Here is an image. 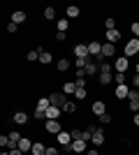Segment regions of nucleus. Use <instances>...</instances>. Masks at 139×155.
Returning a JSON list of instances; mask_svg holds the SVG:
<instances>
[{
	"label": "nucleus",
	"instance_id": "nucleus-35",
	"mask_svg": "<svg viewBox=\"0 0 139 155\" xmlns=\"http://www.w3.org/2000/svg\"><path fill=\"white\" fill-rule=\"evenodd\" d=\"M130 32H132V37H137V39H139V21L130 23Z\"/></svg>",
	"mask_w": 139,
	"mask_h": 155
},
{
	"label": "nucleus",
	"instance_id": "nucleus-33",
	"mask_svg": "<svg viewBox=\"0 0 139 155\" xmlns=\"http://www.w3.org/2000/svg\"><path fill=\"white\" fill-rule=\"evenodd\" d=\"M127 109L132 114H139V100H127Z\"/></svg>",
	"mask_w": 139,
	"mask_h": 155
},
{
	"label": "nucleus",
	"instance_id": "nucleus-36",
	"mask_svg": "<svg viewBox=\"0 0 139 155\" xmlns=\"http://www.w3.org/2000/svg\"><path fill=\"white\" fill-rule=\"evenodd\" d=\"M114 28H116V21H114L111 16H109V19H104V30H114Z\"/></svg>",
	"mask_w": 139,
	"mask_h": 155
},
{
	"label": "nucleus",
	"instance_id": "nucleus-7",
	"mask_svg": "<svg viewBox=\"0 0 139 155\" xmlns=\"http://www.w3.org/2000/svg\"><path fill=\"white\" fill-rule=\"evenodd\" d=\"M72 53H74V58H91V53H88V42L86 44L77 42V44L72 46Z\"/></svg>",
	"mask_w": 139,
	"mask_h": 155
},
{
	"label": "nucleus",
	"instance_id": "nucleus-42",
	"mask_svg": "<svg viewBox=\"0 0 139 155\" xmlns=\"http://www.w3.org/2000/svg\"><path fill=\"white\" fill-rule=\"evenodd\" d=\"M72 139H81V130H79V127L72 130Z\"/></svg>",
	"mask_w": 139,
	"mask_h": 155
},
{
	"label": "nucleus",
	"instance_id": "nucleus-2",
	"mask_svg": "<svg viewBox=\"0 0 139 155\" xmlns=\"http://www.w3.org/2000/svg\"><path fill=\"white\" fill-rule=\"evenodd\" d=\"M88 150V141H84V139H74L72 143H70V148H65V153H72V155H84Z\"/></svg>",
	"mask_w": 139,
	"mask_h": 155
},
{
	"label": "nucleus",
	"instance_id": "nucleus-13",
	"mask_svg": "<svg viewBox=\"0 0 139 155\" xmlns=\"http://www.w3.org/2000/svg\"><path fill=\"white\" fill-rule=\"evenodd\" d=\"M114 56H116V44H109V42H104V44H102V58L109 60V58H114Z\"/></svg>",
	"mask_w": 139,
	"mask_h": 155
},
{
	"label": "nucleus",
	"instance_id": "nucleus-34",
	"mask_svg": "<svg viewBox=\"0 0 139 155\" xmlns=\"http://www.w3.org/2000/svg\"><path fill=\"white\" fill-rule=\"evenodd\" d=\"M98 120H100V123H102V125H109V123H111V120H114V116H111V114H109V111H107L104 116H100Z\"/></svg>",
	"mask_w": 139,
	"mask_h": 155
},
{
	"label": "nucleus",
	"instance_id": "nucleus-32",
	"mask_svg": "<svg viewBox=\"0 0 139 155\" xmlns=\"http://www.w3.org/2000/svg\"><path fill=\"white\" fill-rule=\"evenodd\" d=\"M33 118L42 123V120H46V111H42V109H37V107H35V111H33Z\"/></svg>",
	"mask_w": 139,
	"mask_h": 155
},
{
	"label": "nucleus",
	"instance_id": "nucleus-25",
	"mask_svg": "<svg viewBox=\"0 0 139 155\" xmlns=\"http://www.w3.org/2000/svg\"><path fill=\"white\" fill-rule=\"evenodd\" d=\"M56 28H58V32H67L70 30V19H58L56 21Z\"/></svg>",
	"mask_w": 139,
	"mask_h": 155
},
{
	"label": "nucleus",
	"instance_id": "nucleus-30",
	"mask_svg": "<svg viewBox=\"0 0 139 155\" xmlns=\"http://www.w3.org/2000/svg\"><path fill=\"white\" fill-rule=\"evenodd\" d=\"M44 19L46 21H53V19H56V7H44Z\"/></svg>",
	"mask_w": 139,
	"mask_h": 155
},
{
	"label": "nucleus",
	"instance_id": "nucleus-20",
	"mask_svg": "<svg viewBox=\"0 0 139 155\" xmlns=\"http://www.w3.org/2000/svg\"><path fill=\"white\" fill-rule=\"evenodd\" d=\"M98 84L102 86V88L111 86V84H114V74H104V72H100V77H98Z\"/></svg>",
	"mask_w": 139,
	"mask_h": 155
},
{
	"label": "nucleus",
	"instance_id": "nucleus-8",
	"mask_svg": "<svg viewBox=\"0 0 139 155\" xmlns=\"http://www.w3.org/2000/svg\"><path fill=\"white\" fill-rule=\"evenodd\" d=\"M91 114H93V116H104V114H107V102H104V100H95V102H93L91 104Z\"/></svg>",
	"mask_w": 139,
	"mask_h": 155
},
{
	"label": "nucleus",
	"instance_id": "nucleus-6",
	"mask_svg": "<svg viewBox=\"0 0 139 155\" xmlns=\"http://www.w3.org/2000/svg\"><path fill=\"white\" fill-rule=\"evenodd\" d=\"M104 141H107L104 127H95V130H93V139H91L93 148H98V146H104Z\"/></svg>",
	"mask_w": 139,
	"mask_h": 155
},
{
	"label": "nucleus",
	"instance_id": "nucleus-15",
	"mask_svg": "<svg viewBox=\"0 0 139 155\" xmlns=\"http://www.w3.org/2000/svg\"><path fill=\"white\" fill-rule=\"evenodd\" d=\"M12 120H14V125H28V114L26 111H14V116H12Z\"/></svg>",
	"mask_w": 139,
	"mask_h": 155
},
{
	"label": "nucleus",
	"instance_id": "nucleus-41",
	"mask_svg": "<svg viewBox=\"0 0 139 155\" xmlns=\"http://www.w3.org/2000/svg\"><path fill=\"white\" fill-rule=\"evenodd\" d=\"M7 141H9V137H7V134L0 137V146H2V148H7Z\"/></svg>",
	"mask_w": 139,
	"mask_h": 155
},
{
	"label": "nucleus",
	"instance_id": "nucleus-10",
	"mask_svg": "<svg viewBox=\"0 0 139 155\" xmlns=\"http://www.w3.org/2000/svg\"><path fill=\"white\" fill-rule=\"evenodd\" d=\"M88 53H91V58H100L102 56V44H100L98 39L88 42Z\"/></svg>",
	"mask_w": 139,
	"mask_h": 155
},
{
	"label": "nucleus",
	"instance_id": "nucleus-26",
	"mask_svg": "<svg viewBox=\"0 0 139 155\" xmlns=\"http://www.w3.org/2000/svg\"><path fill=\"white\" fill-rule=\"evenodd\" d=\"M26 60H28V63H40V49L28 51V53H26Z\"/></svg>",
	"mask_w": 139,
	"mask_h": 155
},
{
	"label": "nucleus",
	"instance_id": "nucleus-39",
	"mask_svg": "<svg viewBox=\"0 0 139 155\" xmlns=\"http://www.w3.org/2000/svg\"><path fill=\"white\" fill-rule=\"evenodd\" d=\"M130 88H139V74H134V77L130 79Z\"/></svg>",
	"mask_w": 139,
	"mask_h": 155
},
{
	"label": "nucleus",
	"instance_id": "nucleus-12",
	"mask_svg": "<svg viewBox=\"0 0 139 155\" xmlns=\"http://www.w3.org/2000/svg\"><path fill=\"white\" fill-rule=\"evenodd\" d=\"M7 137H9V141H7V150H12V148H19V141L23 139V137H21L19 132H7Z\"/></svg>",
	"mask_w": 139,
	"mask_h": 155
},
{
	"label": "nucleus",
	"instance_id": "nucleus-22",
	"mask_svg": "<svg viewBox=\"0 0 139 155\" xmlns=\"http://www.w3.org/2000/svg\"><path fill=\"white\" fill-rule=\"evenodd\" d=\"M114 84H116V86H123V84H127V86H130V79H127V74L114 72Z\"/></svg>",
	"mask_w": 139,
	"mask_h": 155
},
{
	"label": "nucleus",
	"instance_id": "nucleus-24",
	"mask_svg": "<svg viewBox=\"0 0 139 155\" xmlns=\"http://www.w3.org/2000/svg\"><path fill=\"white\" fill-rule=\"evenodd\" d=\"M30 155H46V146L42 141H35L33 143V150H30Z\"/></svg>",
	"mask_w": 139,
	"mask_h": 155
},
{
	"label": "nucleus",
	"instance_id": "nucleus-44",
	"mask_svg": "<svg viewBox=\"0 0 139 155\" xmlns=\"http://www.w3.org/2000/svg\"><path fill=\"white\" fill-rule=\"evenodd\" d=\"M9 155H26V153H23V150H19V148H12V150H9Z\"/></svg>",
	"mask_w": 139,
	"mask_h": 155
},
{
	"label": "nucleus",
	"instance_id": "nucleus-17",
	"mask_svg": "<svg viewBox=\"0 0 139 155\" xmlns=\"http://www.w3.org/2000/svg\"><path fill=\"white\" fill-rule=\"evenodd\" d=\"M33 139H30V137H23V139H21V141H19V150H23V153H30V150H33Z\"/></svg>",
	"mask_w": 139,
	"mask_h": 155
},
{
	"label": "nucleus",
	"instance_id": "nucleus-9",
	"mask_svg": "<svg viewBox=\"0 0 139 155\" xmlns=\"http://www.w3.org/2000/svg\"><path fill=\"white\" fill-rule=\"evenodd\" d=\"M44 132L46 134H58V132H63V125H60V120H44Z\"/></svg>",
	"mask_w": 139,
	"mask_h": 155
},
{
	"label": "nucleus",
	"instance_id": "nucleus-18",
	"mask_svg": "<svg viewBox=\"0 0 139 155\" xmlns=\"http://www.w3.org/2000/svg\"><path fill=\"white\" fill-rule=\"evenodd\" d=\"M12 21L16 23V26H21V23H26V21H28V14L23 12V9H16V12H12Z\"/></svg>",
	"mask_w": 139,
	"mask_h": 155
},
{
	"label": "nucleus",
	"instance_id": "nucleus-40",
	"mask_svg": "<svg viewBox=\"0 0 139 155\" xmlns=\"http://www.w3.org/2000/svg\"><path fill=\"white\" fill-rule=\"evenodd\" d=\"M65 39H67V32H56V42H58V44L65 42Z\"/></svg>",
	"mask_w": 139,
	"mask_h": 155
},
{
	"label": "nucleus",
	"instance_id": "nucleus-38",
	"mask_svg": "<svg viewBox=\"0 0 139 155\" xmlns=\"http://www.w3.org/2000/svg\"><path fill=\"white\" fill-rule=\"evenodd\" d=\"M46 155H60L58 146H46Z\"/></svg>",
	"mask_w": 139,
	"mask_h": 155
},
{
	"label": "nucleus",
	"instance_id": "nucleus-43",
	"mask_svg": "<svg viewBox=\"0 0 139 155\" xmlns=\"http://www.w3.org/2000/svg\"><path fill=\"white\" fill-rule=\"evenodd\" d=\"M132 125H134V127H139V114H132Z\"/></svg>",
	"mask_w": 139,
	"mask_h": 155
},
{
	"label": "nucleus",
	"instance_id": "nucleus-31",
	"mask_svg": "<svg viewBox=\"0 0 139 155\" xmlns=\"http://www.w3.org/2000/svg\"><path fill=\"white\" fill-rule=\"evenodd\" d=\"M86 97H88V88H77L74 100H79V102H81V100H86Z\"/></svg>",
	"mask_w": 139,
	"mask_h": 155
},
{
	"label": "nucleus",
	"instance_id": "nucleus-23",
	"mask_svg": "<svg viewBox=\"0 0 139 155\" xmlns=\"http://www.w3.org/2000/svg\"><path fill=\"white\" fill-rule=\"evenodd\" d=\"M60 111L63 109H58V107H49V109H46V120H58Z\"/></svg>",
	"mask_w": 139,
	"mask_h": 155
},
{
	"label": "nucleus",
	"instance_id": "nucleus-1",
	"mask_svg": "<svg viewBox=\"0 0 139 155\" xmlns=\"http://www.w3.org/2000/svg\"><path fill=\"white\" fill-rule=\"evenodd\" d=\"M123 56H127V58L139 56V39L137 37H130L125 44H123Z\"/></svg>",
	"mask_w": 139,
	"mask_h": 155
},
{
	"label": "nucleus",
	"instance_id": "nucleus-3",
	"mask_svg": "<svg viewBox=\"0 0 139 155\" xmlns=\"http://www.w3.org/2000/svg\"><path fill=\"white\" fill-rule=\"evenodd\" d=\"M130 70V58L127 56H116V60H114V72H121V74H125V72Z\"/></svg>",
	"mask_w": 139,
	"mask_h": 155
},
{
	"label": "nucleus",
	"instance_id": "nucleus-16",
	"mask_svg": "<svg viewBox=\"0 0 139 155\" xmlns=\"http://www.w3.org/2000/svg\"><path fill=\"white\" fill-rule=\"evenodd\" d=\"M79 16H81V7H77V5L65 7V19H79Z\"/></svg>",
	"mask_w": 139,
	"mask_h": 155
},
{
	"label": "nucleus",
	"instance_id": "nucleus-4",
	"mask_svg": "<svg viewBox=\"0 0 139 155\" xmlns=\"http://www.w3.org/2000/svg\"><path fill=\"white\" fill-rule=\"evenodd\" d=\"M49 100H51V107H58V109H63V107H65V102L70 100V97H67L63 91H53L51 95H49Z\"/></svg>",
	"mask_w": 139,
	"mask_h": 155
},
{
	"label": "nucleus",
	"instance_id": "nucleus-14",
	"mask_svg": "<svg viewBox=\"0 0 139 155\" xmlns=\"http://www.w3.org/2000/svg\"><path fill=\"white\" fill-rule=\"evenodd\" d=\"M127 95H130V86L127 84L116 86V91H114V97H116V100H127Z\"/></svg>",
	"mask_w": 139,
	"mask_h": 155
},
{
	"label": "nucleus",
	"instance_id": "nucleus-37",
	"mask_svg": "<svg viewBox=\"0 0 139 155\" xmlns=\"http://www.w3.org/2000/svg\"><path fill=\"white\" fill-rule=\"evenodd\" d=\"M16 30H19V26H16L14 21H9V23H7V32H9V35H14Z\"/></svg>",
	"mask_w": 139,
	"mask_h": 155
},
{
	"label": "nucleus",
	"instance_id": "nucleus-46",
	"mask_svg": "<svg viewBox=\"0 0 139 155\" xmlns=\"http://www.w3.org/2000/svg\"><path fill=\"white\" fill-rule=\"evenodd\" d=\"M134 74H139V63H137V65H134Z\"/></svg>",
	"mask_w": 139,
	"mask_h": 155
},
{
	"label": "nucleus",
	"instance_id": "nucleus-21",
	"mask_svg": "<svg viewBox=\"0 0 139 155\" xmlns=\"http://www.w3.org/2000/svg\"><path fill=\"white\" fill-rule=\"evenodd\" d=\"M77 88H79V86H77V81H65V84H63V93H65L67 97L74 95V93H77Z\"/></svg>",
	"mask_w": 139,
	"mask_h": 155
},
{
	"label": "nucleus",
	"instance_id": "nucleus-29",
	"mask_svg": "<svg viewBox=\"0 0 139 155\" xmlns=\"http://www.w3.org/2000/svg\"><path fill=\"white\" fill-rule=\"evenodd\" d=\"M77 111V102H72V100H67L65 107H63V114H74Z\"/></svg>",
	"mask_w": 139,
	"mask_h": 155
},
{
	"label": "nucleus",
	"instance_id": "nucleus-27",
	"mask_svg": "<svg viewBox=\"0 0 139 155\" xmlns=\"http://www.w3.org/2000/svg\"><path fill=\"white\" fill-rule=\"evenodd\" d=\"M70 65H72V63H70L67 58H60L58 63H56V70H58V72H67V70H70Z\"/></svg>",
	"mask_w": 139,
	"mask_h": 155
},
{
	"label": "nucleus",
	"instance_id": "nucleus-5",
	"mask_svg": "<svg viewBox=\"0 0 139 155\" xmlns=\"http://www.w3.org/2000/svg\"><path fill=\"white\" fill-rule=\"evenodd\" d=\"M53 139H56V143H60L63 148H70V143L74 141V139H72V132H70V130H63V132H58V134L53 137Z\"/></svg>",
	"mask_w": 139,
	"mask_h": 155
},
{
	"label": "nucleus",
	"instance_id": "nucleus-19",
	"mask_svg": "<svg viewBox=\"0 0 139 155\" xmlns=\"http://www.w3.org/2000/svg\"><path fill=\"white\" fill-rule=\"evenodd\" d=\"M40 63H42V67H44V65H51L53 63V53L51 51H44V49L40 46Z\"/></svg>",
	"mask_w": 139,
	"mask_h": 155
},
{
	"label": "nucleus",
	"instance_id": "nucleus-45",
	"mask_svg": "<svg viewBox=\"0 0 139 155\" xmlns=\"http://www.w3.org/2000/svg\"><path fill=\"white\" fill-rule=\"evenodd\" d=\"M84 155H100V153H98V148H88Z\"/></svg>",
	"mask_w": 139,
	"mask_h": 155
},
{
	"label": "nucleus",
	"instance_id": "nucleus-28",
	"mask_svg": "<svg viewBox=\"0 0 139 155\" xmlns=\"http://www.w3.org/2000/svg\"><path fill=\"white\" fill-rule=\"evenodd\" d=\"M35 107H37V109H42V111H46V109H49V107H51V100H49V97H40Z\"/></svg>",
	"mask_w": 139,
	"mask_h": 155
},
{
	"label": "nucleus",
	"instance_id": "nucleus-11",
	"mask_svg": "<svg viewBox=\"0 0 139 155\" xmlns=\"http://www.w3.org/2000/svg\"><path fill=\"white\" fill-rule=\"evenodd\" d=\"M121 37H123V35H121L118 28H114V30H107V32H104V39L109 42V44H118Z\"/></svg>",
	"mask_w": 139,
	"mask_h": 155
}]
</instances>
